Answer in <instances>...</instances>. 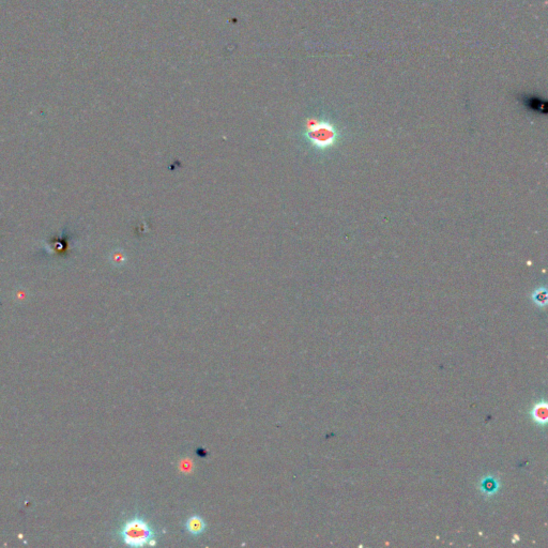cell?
Wrapping results in <instances>:
<instances>
[{
    "mask_svg": "<svg viewBox=\"0 0 548 548\" xmlns=\"http://www.w3.org/2000/svg\"><path fill=\"white\" fill-rule=\"evenodd\" d=\"M118 537L126 546L141 548L158 544L159 533L144 516L136 514L120 526Z\"/></svg>",
    "mask_w": 548,
    "mask_h": 548,
    "instance_id": "cell-2",
    "label": "cell"
},
{
    "mask_svg": "<svg viewBox=\"0 0 548 548\" xmlns=\"http://www.w3.org/2000/svg\"><path fill=\"white\" fill-rule=\"evenodd\" d=\"M532 299L536 305L545 306L547 303V290L545 287L537 288L532 293Z\"/></svg>",
    "mask_w": 548,
    "mask_h": 548,
    "instance_id": "cell-5",
    "label": "cell"
},
{
    "mask_svg": "<svg viewBox=\"0 0 548 548\" xmlns=\"http://www.w3.org/2000/svg\"><path fill=\"white\" fill-rule=\"evenodd\" d=\"M341 135L337 126L329 119L311 116L305 119L301 130V140L310 149L325 153L334 148Z\"/></svg>",
    "mask_w": 548,
    "mask_h": 548,
    "instance_id": "cell-1",
    "label": "cell"
},
{
    "mask_svg": "<svg viewBox=\"0 0 548 548\" xmlns=\"http://www.w3.org/2000/svg\"><path fill=\"white\" fill-rule=\"evenodd\" d=\"M184 530L191 536L197 537L207 530V523L200 515L193 514L184 523Z\"/></svg>",
    "mask_w": 548,
    "mask_h": 548,
    "instance_id": "cell-3",
    "label": "cell"
},
{
    "mask_svg": "<svg viewBox=\"0 0 548 548\" xmlns=\"http://www.w3.org/2000/svg\"><path fill=\"white\" fill-rule=\"evenodd\" d=\"M547 404L545 402L537 403L532 409V417L535 422L539 424H545L547 422Z\"/></svg>",
    "mask_w": 548,
    "mask_h": 548,
    "instance_id": "cell-4",
    "label": "cell"
},
{
    "mask_svg": "<svg viewBox=\"0 0 548 548\" xmlns=\"http://www.w3.org/2000/svg\"><path fill=\"white\" fill-rule=\"evenodd\" d=\"M496 482L494 480H484L482 484V489L487 493H494L496 492Z\"/></svg>",
    "mask_w": 548,
    "mask_h": 548,
    "instance_id": "cell-6",
    "label": "cell"
}]
</instances>
